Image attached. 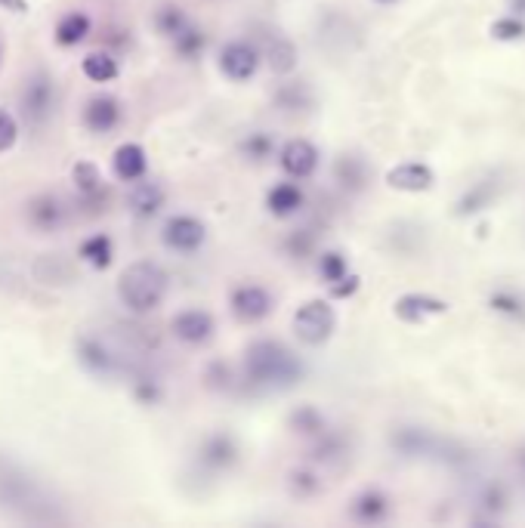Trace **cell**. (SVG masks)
Segmentation results:
<instances>
[{"label":"cell","instance_id":"obj_10","mask_svg":"<svg viewBox=\"0 0 525 528\" xmlns=\"http://www.w3.org/2000/svg\"><path fill=\"white\" fill-rule=\"evenodd\" d=\"M124 112H121V102L109 93H96L84 102V109H81V124L96 133V136H105V133H112L118 124H121Z\"/></svg>","mask_w":525,"mask_h":528},{"label":"cell","instance_id":"obj_16","mask_svg":"<svg viewBox=\"0 0 525 528\" xmlns=\"http://www.w3.org/2000/svg\"><path fill=\"white\" fill-rule=\"evenodd\" d=\"M65 207L56 195H38L28 201V223L38 232H56L62 226Z\"/></svg>","mask_w":525,"mask_h":528},{"label":"cell","instance_id":"obj_23","mask_svg":"<svg viewBox=\"0 0 525 528\" xmlns=\"http://www.w3.org/2000/svg\"><path fill=\"white\" fill-rule=\"evenodd\" d=\"M152 25H155V31L161 34V38L170 41L173 34H180L189 25V16L180 4H161L152 16Z\"/></svg>","mask_w":525,"mask_h":528},{"label":"cell","instance_id":"obj_24","mask_svg":"<svg viewBox=\"0 0 525 528\" xmlns=\"http://www.w3.org/2000/svg\"><path fill=\"white\" fill-rule=\"evenodd\" d=\"M288 427L300 436H325V417L319 408H312V405H300L291 411L288 417Z\"/></svg>","mask_w":525,"mask_h":528},{"label":"cell","instance_id":"obj_1","mask_svg":"<svg viewBox=\"0 0 525 528\" xmlns=\"http://www.w3.org/2000/svg\"><path fill=\"white\" fill-rule=\"evenodd\" d=\"M303 377V362L278 340H257L244 352V380L251 390H288Z\"/></svg>","mask_w":525,"mask_h":528},{"label":"cell","instance_id":"obj_19","mask_svg":"<svg viewBox=\"0 0 525 528\" xmlns=\"http://www.w3.org/2000/svg\"><path fill=\"white\" fill-rule=\"evenodd\" d=\"M387 183L402 192H424L433 183V173L424 164H399L387 173Z\"/></svg>","mask_w":525,"mask_h":528},{"label":"cell","instance_id":"obj_21","mask_svg":"<svg viewBox=\"0 0 525 528\" xmlns=\"http://www.w3.org/2000/svg\"><path fill=\"white\" fill-rule=\"evenodd\" d=\"M72 186L84 201H96L105 195V180H102V170L93 161H78L72 167Z\"/></svg>","mask_w":525,"mask_h":528},{"label":"cell","instance_id":"obj_29","mask_svg":"<svg viewBox=\"0 0 525 528\" xmlns=\"http://www.w3.org/2000/svg\"><path fill=\"white\" fill-rule=\"evenodd\" d=\"M353 513H356V519H362V522H377L383 513H387V498L377 495V491H365V495L356 501Z\"/></svg>","mask_w":525,"mask_h":528},{"label":"cell","instance_id":"obj_4","mask_svg":"<svg viewBox=\"0 0 525 528\" xmlns=\"http://www.w3.org/2000/svg\"><path fill=\"white\" fill-rule=\"evenodd\" d=\"M275 306V297L269 288L257 285V281H248V285H238L232 288L229 294V312H232V319L241 322V325H257L263 322L266 315L272 312Z\"/></svg>","mask_w":525,"mask_h":528},{"label":"cell","instance_id":"obj_34","mask_svg":"<svg viewBox=\"0 0 525 528\" xmlns=\"http://www.w3.org/2000/svg\"><path fill=\"white\" fill-rule=\"evenodd\" d=\"M359 285H362L359 275H349V272H346L340 281L328 285V297H331V300H346V297H353V294L359 291Z\"/></svg>","mask_w":525,"mask_h":528},{"label":"cell","instance_id":"obj_36","mask_svg":"<svg viewBox=\"0 0 525 528\" xmlns=\"http://www.w3.org/2000/svg\"><path fill=\"white\" fill-rule=\"evenodd\" d=\"M0 7H4L7 13H13V16H28L31 13L28 0H0Z\"/></svg>","mask_w":525,"mask_h":528},{"label":"cell","instance_id":"obj_5","mask_svg":"<svg viewBox=\"0 0 525 528\" xmlns=\"http://www.w3.org/2000/svg\"><path fill=\"white\" fill-rule=\"evenodd\" d=\"M161 241L173 254H195L204 248L207 226L192 214H173V217H167V223L161 229Z\"/></svg>","mask_w":525,"mask_h":528},{"label":"cell","instance_id":"obj_37","mask_svg":"<svg viewBox=\"0 0 525 528\" xmlns=\"http://www.w3.org/2000/svg\"><path fill=\"white\" fill-rule=\"evenodd\" d=\"M0 62H4V47H0Z\"/></svg>","mask_w":525,"mask_h":528},{"label":"cell","instance_id":"obj_13","mask_svg":"<svg viewBox=\"0 0 525 528\" xmlns=\"http://www.w3.org/2000/svg\"><path fill=\"white\" fill-rule=\"evenodd\" d=\"M198 461L207 467V470H229L238 464V442L229 436V433H214L201 442V451H198Z\"/></svg>","mask_w":525,"mask_h":528},{"label":"cell","instance_id":"obj_7","mask_svg":"<svg viewBox=\"0 0 525 528\" xmlns=\"http://www.w3.org/2000/svg\"><path fill=\"white\" fill-rule=\"evenodd\" d=\"M170 331L186 346H204L217 334V319L207 309H183L170 319Z\"/></svg>","mask_w":525,"mask_h":528},{"label":"cell","instance_id":"obj_9","mask_svg":"<svg viewBox=\"0 0 525 528\" xmlns=\"http://www.w3.org/2000/svg\"><path fill=\"white\" fill-rule=\"evenodd\" d=\"M319 149H315L309 139L294 136L278 149V167H282L291 180H309V176L319 170Z\"/></svg>","mask_w":525,"mask_h":528},{"label":"cell","instance_id":"obj_15","mask_svg":"<svg viewBox=\"0 0 525 528\" xmlns=\"http://www.w3.org/2000/svg\"><path fill=\"white\" fill-rule=\"evenodd\" d=\"M90 34H93V19H90L87 13H81V10H72V13H65V16L56 22L53 41H56V47H62V50H72V47L84 44Z\"/></svg>","mask_w":525,"mask_h":528},{"label":"cell","instance_id":"obj_32","mask_svg":"<svg viewBox=\"0 0 525 528\" xmlns=\"http://www.w3.org/2000/svg\"><path fill=\"white\" fill-rule=\"evenodd\" d=\"M19 143V121L10 109H0V155H7Z\"/></svg>","mask_w":525,"mask_h":528},{"label":"cell","instance_id":"obj_18","mask_svg":"<svg viewBox=\"0 0 525 528\" xmlns=\"http://www.w3.org/2000/svg\"><path fill=\"white\" fill-rule=\"evenodd\" d=\"M81 72H84V78L93 81V84H112V81H118V75H121V65H118V59H115L109 50H90V53L81 59Z\"/></svg>","mask_w":525,"mask_h":528},{"label":"cell","instance_id":"obj_38","mask_svg":"<svg viewBox=\"0 0 525 528\" xmlns=\"http://www.w3.org/2000/svg\"><path fill=\"white\" fill-rule=\"evenodd\" d=\"M383 4H390V0H383Z\"/></svg>","mask_w":525,"mask_h":528},{"label":"cell","instance_id":"obj_6","mask_svg":"<svg viewBox=\"0 0 525 528\" xmlns=\"http://www.w3.org/2000/svg\"><path fill=\"white\" fill-rule=\"evenodd\" d=\"M260 65H263V53L248 41H229L220 50V72L232 84H248L251 78H257Z\"/></svg>","mask_w":525,"mask_h":528},{"label":"cell","instance_id":"obj_26","mask_svg":"<svg viewBox=\"0 0 525 528\" xmlns=\"http://www.w3.org/2000/svg\"><path fill=\"white\" fill-rule=\"evenodd\" d=\"M439 309H442V303H439V300L420 297V294L402 297V300L396 303V315H399V319H405V322H420V319H424V315L439 312Z\"/></svg>","mask_w":525,"mask_h":528},{"label":"cell","instance_id":"obj_28","mask_svg":"<svg viewBox=\"0 0 525 528\" xmlns=\"http://www.w3.org/2000/svg\"><path fill=\"white\" fill-rule=\"evenodd\" d=\"M272 99H275L278 109H285V112H294V109H303V105H309V93H306V87L297 84V81L278 84Z\"/></svg>","mask_w":525,"mask_h":528},{"label":"cell","instance_id":"obj_8","mask_svg":"<svg viewBox=\"0 0 525 528\" xmlns=\"http://www.w3.org/2000/svg\"><path fill=\"white\" fill-rule=\"evenodd\" d=\"M53 99H56V87L50 81L47 72H38V75H31L22 87V115L31 121V124H44L53 112Z\"/></svg>","mask_w":525,"mask_h":528},{"label":"cell","instance_id":"obj_3","mask_svg":"<svg viewBox=\"0 0 525 528\" xmlns=\"http://www.w3.org/2000/svg\"><path fill=\"white\" fill-rule=\"evenodd\" d=\"M294 337L306 346H325L337 328V315L328 300H306L297 306L291 319Z\"/></svg>","mask_w":525,"mask_h":528},{"label":"cell","instance_id":"obj_11","mask_svg":"<svg viewBox=\"0 0 525 528\" xmlns=\"http://www.w3.org/2000/svg\"><path fill=\"white\" fill-rule=\"evenodd\" d=\"M167 204V192L161 183L149 180V176H143V180L130 183V195H127V207L130 214L139 217V220H152L161 214V207Z\"/></svg>","mask_w":525,"mask_h":528},{"label":"cell","instance_id":"obj_25","mask_svg":"<svg viewBox=\"0 0 525 528\" xmlns=\"http://www.w3.org/2000/svg\"><path fill=\"white\" fill-rule=\"evenodd\" d=\"M238 152L248 158V161H254V164H263V161H269L275 155V139L266 130H254V133H248V136L241 139Z\"/></svg>","mask_w":525,"mask_h":528},{"label":"cell","instance_id":"obj_12","mask_svg":"<svg viewBox=\"0 0 525 528\" xmlns=\"http://www.w3.org/2000/svg\"><path fill=\"white\" fill-rule=\"evenodd\" d=\"M112 170L121 183H136L149 176V155L139 143H121L115 152H112Z\"/></svg>","mask_w":525,"mask_h":528},{"label":"cell","instance_id":"obj_17","mask_svg":"<svg viewBox=\"0 0 525 528\" xmlns=\"http://www.w3.org/2000/svg\"><path fill=\"white\" fill-rule=\"evenodd\" d=\"M78 257H81V263H87L90 269L105 272V269L115 263V241H112V235L96 232V235L84 238V241L78 244Z\"/></svg>","mask_w":525,"mask_h":528},{"label":"cell","instance_id":"obj_30","mask_svg":"<svg viewBox=\"0 0 525 528\" xmlns=\"http://www.w3.org/2000/svg\"><path fill=\"white\" fill-rule=\"evenodd\" d=\"M346 272H349V266H346V257H343V254L325 251V254L319 257V275H322L325 285H334V281H340Z\"/></svg>","mask_w":525,"mask_h":528},{"label":"cell","instance_id":"obj_31","mask_svg":"<svg viewBox=\"0 0 525 528\" xmlns=\"http://www.w3.org/2000/svg\"><path fill=\"white\" fill-rule=\"evenodd\" d=\"M133 399L149 408V405H158L164 399V390H161V383L155 377H139L133 383Z\"/></svg>","mask_w":525,"mask_h":528},{"label":"cell","instance_id":"obj_27","mask_svg":"<svg viewBox=\"0 0 525 528\" xmlns=\"http://www.w3.org/2000/svg\"><path fill=\"white\" fill-rule=\"evenodd\" d=\"M269 68L275 75H291L294 68H297V47L285 38H278L272 47H269Z\"/></svg>","mask_w":525,"mask_h":528},{"label":"cell","instance_id":"obj_2","mask_svg":"<svg viewBox=\"0 0 525 528\" xmlns=\"http://www.w3.org/2000/svg\"><path fill=\"white\" fill-rule=\"evenodd\" d=\"M167 285H170V278L161 263L136 260L118 278V300L133 315H149L164 303Z\"/></svg>","mask_w":525,"mask_h":528},{"label":"cell","instance_id":"obj_35","mask_svg":"<svg viewBox=\"0 0 525 528\" xmlns=\"http://www.w3.org/2000/svg\"><path fill=\"white\" fill-rule=\"evenodd\" d=\"M309 244H312V241H309V235L297 229V232L285 241V251H291L294 257H303V254L309 251Z\"/></svg>","mask_w":525,"mask_h":528},{"label":"cell","instance_id":"obj_20","mask_svg":"<svg viewBox=\"0 0 525 528\" xmlns=\"http://www.w3.org/2000/svg\"><path fill=\"white\" fill-rule=\"evenodd\" d=\"M78 362L90 374H112V368H115V356L109 352V346H105L102 340H96V337H84L78 343Z\"/></svg>","mask_w":525,"mask_h":528},{"label":"cell","instance_id":"obj_14","mask_svg":"<svg viewBox=\"0 0 525 528\" xmlns=\"http://www.w3.org/2000/svg\"><path fill=\"white\" fill-rule=\"evenodd\" d=\"M306 204V195L297 183H275L266 192V210L275 220H288L294 214H300Z\"/></svg>","mask_w":525,"mask_h":528},{"label":"cell","instance_id":"obj_22","mask_svg":"<svg viewBox=\"0 0 525 528\" xmlns=\"http://www.w3.org/2000/svg\"><path fill=\"white\" fill-rule=\"evenodd\" d=\"M170 44H173V53H177L183 62H195V59L207 50V34L189 22L180 34H173Z\"/></svg>","mask_w":525,"mask_h":528},{"label":"cell","instance_id":"obj_33","mask_svg":"<svg viewBox=\"0 0 525 528\" xmlns=\"http://www.w3.org/2000/svg\"><path fill=\"white\" fill-rule=\"evenodd\" d=\"M291 491H294V495H300V498L315 495V491H319V476L309 473V470H294L291 473Z\"/></svg>","mask_w":525,"mask_h":528}]
</instances>
